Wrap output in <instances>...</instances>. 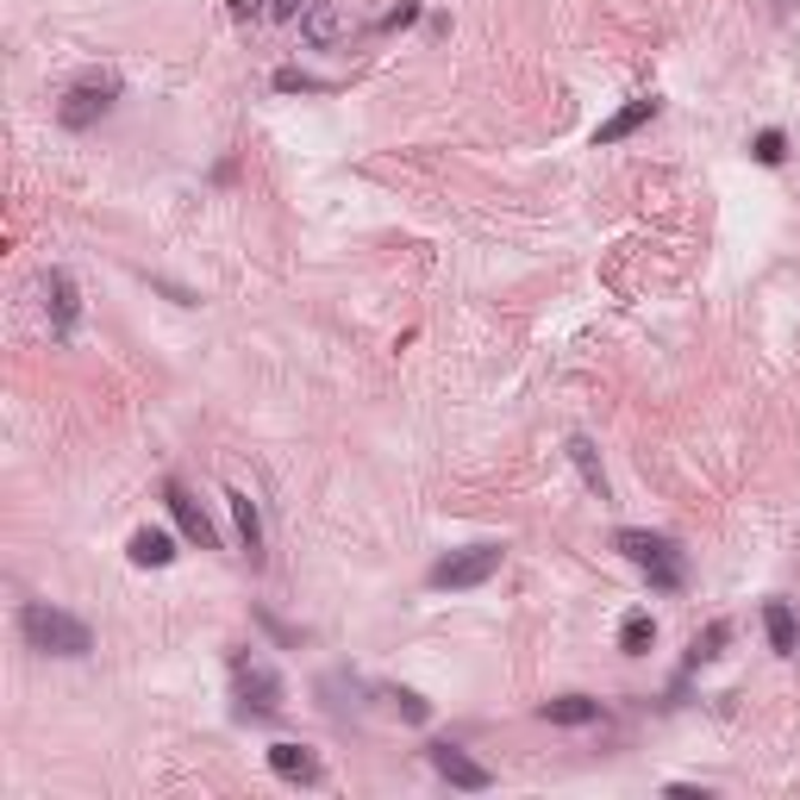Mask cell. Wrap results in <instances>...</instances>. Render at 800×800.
I'll list each match as a JSON object with an SVG mask.
<instances>
[{
  "label": "cell",
  "mask_w": 800,
  "mask_h": 800,
  "mask_svg": "<svg viewBox=\"0 0 800 800\" xmlns=\"http://www.w3.org/2000/svg\"><path fill=\"white\" fill-rule=\"evenodd\" d=\"M613 550H620L632 570L650 575V588H657V595H682V588H688V550L675 545V538H663V532L620 525V532H613Z\"/></svg>",
  "instance_id": "1"
},
{
  "label": "cell",
  "mask_w": 800,
  "mask_h": 800,
  "mask_svg": "<svg viewBox=\"0 0 800 800\" xmlns=\"http://www.w3.org/2000/svg\"><path fill=\"white\" fill-rule=\"evenodd\" d=\"M20 638L38 650V657H88V650H95L88 620H75V613L50 607V600H25L20 607Z\"/></svg>",
  "instance_id": "2"
},
{
  "label": "cell",
  "mask_w": 800,
  "mask_h": 800,
  "mask_svg": "<svg viewBox=\"0 0 800 800\" xmlns=\"http://www.w3.org/2000/svg\"><path fill=\"white\" fill-rule=\"evenodd\" d=\"M232 688H238V713L245 720H275L288 707V682L263 663V657H238L232 663Z\"/></svg>",
  "instance_id": "3"
},
{
  "label": "cell",
  "mask_w": 800,
  "mask_h": 800,
  "mask_svg": "<svg viewBox=\"0 0 800 800\" xmlns=\"http://www.w3.org/2000/svg\"><path fill=\"white\" fill-rule=\"evenodd\" d=\"M500 557H507L500 545L450 550V557H438V563L425 570V588H438V595H457V588H482V582H488V575L500 570Z\"/></svg>",
  "instance_id": "4"
},
{
  "label": "cell",
  "mask_w": 800,
  "mask_h": 800,
  "mask_svg": "<svg viewBox=\"0 0 800 800\" xmlns=\"http://www.w3.org/2000/svg\"><path fill=\"white\" fill-rule=\"evenodd\" d=\"M113 100H120V75L88 70L82 82H70V88H63V100H57V120L70 125V132H88V125H95Z\"/></svg>",
  "instance_id": "5"
},
{
  "label": "cell",
  "mask_w": 800,
  "mask_h": 800,
  "mask_svg": "<svg viewBox=\"0 0 800 800\" xmlns=\"http://www.w3.org/2000/svg\"><path fill=\"white\" fill-rule=\"evenodd\" d=\"M300 38L313 50H345L357 38V13H350V0H313L307 13H300Z\"/></svg>",
  "instance_id": "6"
},
{
  "label": "cell",
  "mask_w": 800,
  "mask_h": 800,
  "mask_svg": "<svg viewBox=\"0 0 800 800\" xmlns=\"http://www.w3.org/2000/svg\"><path fill=\"white\" fill-rule=\"evenodd\" d=\"M425 763L445 775L450 788H463V795H488V788H495V770H488V763H475L463 745H432V750H425Z\"/></svg>",
  "instance_id": "7"
},
{
  "label": "cell",
  "mask_w": 800,
  "mask_h": 800,
  "mask_svg": "<svg viewBox=\"0 0 800 800\" xmlns=\"http://www.w3.org/2000/svg\"><path fill=\"white\" fill-rule=\"evenodd\" d=\"M163 507H170V520H175V532L188 538V545H200V550H220V532H213V520H207V507H200L182 482H163Z\"/></svg>",
  "instance_id": "8"
},
{
  "label": "cell",
  "mask_w": 800,
  "mask_h": 800,
  "mask_svg": "<svg viewBox=\"0 0 800 800\" xmlns=\"http://www.w3.org/2000/svg\"><path fill=\"white\" fill-rule=\"evenodd\" d=\"M45 313H50L57 338H75V325H82V288H75L70 270H45Z\"/></svg>",
  "instance_id": "9"
},
{
  "label": "cell",
  "mask_w": 800,
  "mask_h": 800,
  "mask_svg": "<svg viewBox=\"0 0 800 800\" xmlns=\"http://www.w3.org/2000/svg\"><path fill=\"white\" fill-rule=\"evenodd\" d=\"M270 770L282 775L288 788H320L325 782V763L307 745H270Z\"/></svg>",
  "instance_id": "10"
},
{
  "label": "cell",
  "mask_w": 800,
  "mask_h": 800,
  "mask_svg": "<svg viewBox=\"0 0 800 800\" xmlns=\"http://www.w3.org/2000/svg\"><path fill=\"white\" fill-rule=\"evenodd\" d=\"M125 557H132L138 570H170V563H175V538L163 532V525H138V532H132V545H125Z\"/></svg>",
  "instance_id": "11"
},
{
  "label": "cell",
  "mask_w": 800,
  "mask_h": 800,
  "mask_svg": "<svg viewBox=\"0 0 800 800\" xmlns=\"http://www.w3.org/2000/svg\"><path fill=\"white\" fill-rule=\"evenodd\" d=\"M763 632H770V650L775 657H795L800 650V620L788 600H763Z\"/></svg>",
  "instance_id": "12"
},
{
  "label": "cell",
  "mask_w": 800,
  "mask_h": 800,
  "mask_svg": "<svg viewBox=\"0 0 800 800\" xmlns=\"http://www.w3.org/2000/svg\"><path fill=\"white\" fill-rule=\"evenodd\" d=\"M657 120V95H645V100H632V107H620V113H613V120L600 125L595 132V145H620V138H632V132H638V125H650Z\"/></svg>",
  "instance_id": "13"
},
{
  "label": "cell",
  "mask_w": 800,
  "mask_h": 800,
  "mask_svg": "<svg viewBox=\"0 0 800 800\" xmlns=\"http://www.w3.org/2000/svg\"><path fill=\"white\" fill-rule=\"evenodd\" d=\"M232 520H238V538H245V557L250 563H263V513H257V500L245 495V488H232Z\"/></svg>",
  "instance_id": "14"
},
{
  "label": "cell",
  "mask_w": 800,
  "mask_h": 800,
  "mask_svg": "<svg viewBox=\"0 0 800 800\" xmlns=\"http://www.w3.org/2000/svg\"><path fill=\"white\" fill-rule=\"evenodd\" d=\"M570 463H575V475L588 482V495H595V500H607V470H600V450H595V438H582V432H575V438H570Z\"/></svg>",
  "instance_id": "15"
},
{
  "label": "cell",
  "mask_w": 800,
  "mask_h": 800,
  "mask_svg": "<svg viewBox=\"0 0 800 800\" xmlns=\"http://www.w3.org/2000/svg\"><path fill=\"white\" fill-rule=\"evenodd\" d=\"M550 725H595L600 720V700H588V695H557V700H545L538 707Z\"/></svg>",
  "instance_id": "16"
},
{
  "label": "cell",
  "mask_w": 800,
  "mask_h": 800,
  "mask_svg": "<svg viewBox=\"0 0 800 800\" xmlns=\"http://www.w3.org/2000/svg\"><path fill=\"white\" fill-rule=\"evenodd\" d=\"M650 645H657V620H650L645 607H638V613H625V620H620V650H625V657H650Z\"/></svg>",
  "instance_id": "17"
},
{
  "label": "cell",
  "mask_w": 800,
  "mask_h": 800,
  "mask_svg": "<svg viewBox=\"0 0 800 800\" xmlns=\"http://www.w3.org/2000/svg\"><path fill=\"white\" fill-rule=\"evenodd\" d=\"M382 700H388V707H395L407 725H425V720H432V700L413 695V688H382Z\"/></svg>",
  "instance_id": "18"
},
{
  "label": "cell",
  "mask_w": 800,
  "mask_h": 800,
  "mask_svg": "<svg viewBox=\"0 0 800 800\" xmlns=\"http://www.w3.org/2000/svg\"><path fill=\"white\" fill-rule=\"evenodd\" d=\"M725 638H732V625H725V620H713V625H707V632L695 638V645H688V670H700V663H713Z\"/></svg>",
  "instance_id": "19"
},
{
  "label": "cell",
  "mask_w": 800,
  "mask_h": 800,
  "mask_svg": "<svg viewBox=\"0 0 800 800\" xmlns=\"http://www.w3.org/2000/svg\"><path fill=\"white\" fill-rule=\"evenodd\" d=\"M750 157H757V163H763V170H775V163H782V157H788V138H782V132H757V138H750Z\"/></svg>",
  "instance_id": "20"
},
{
  "label": "cell",
  "mask_w": 800,
  "mask_h": 800,
  "mask_svg": "<svg viewBox=\"0 0 800 800\" xmlns=\"http://www.w3.org/2000/svg\"><path fill=\"white\" fill-rule=\"evenodd\" d=\"M275 88H282V95H320L325 82H320V75H307V70H295V63H288V70H275Z\"/></svg>",
  "instance_id": "21"
},
{
  "label": "cell",
  "mask_w": 800,
  "mask_h": 800,
  "mask_svg": "<svg viewBox=\"0 0 800 800\" xmlns=\"http://www.w3.org/2000/svg\"><path fill=\"white\" fill-rule=\"evenodd\" d=\"M413 20H420V0H400L395 13L382 20V32H400V25H413Z\"/></svg>",
  "instance_id": "22"
},
{
  "label": "cell",
  "mask_w": 800,
  "mask_h": 800,
  "mask_svg": "<svg viewBox=\"0 0 800 800\" xmlns=\"http://www.w3.org/2000/svg\"><path fill=\"white\" fill-rule=\"evenodd\" d=\"M307 7H313V0H270V13H275V20H300Z\"/></svg>",
  "instance_id": "23"
},
{
  "label": "cell",
  "mask_w": 800,
  "mask_h": 800,
  "mask_svg": "<svg viewBox=\"0 0 800 800\" xmlns=\"http://www.w3.org/2000/svg\"><path fill=\"white\" fill-rule=\"evenodd\" d=\"M675 800H707V788H695V782H670Z\"/></svg>",
  "instance_id": "24"
},
{
  "label": "cell",
  "mask_w": 800,
  "mask_h": 800,
  "mask_svg": "<svg viewBox=\"0 0 800 800\" xmlns=\"http://www.w3.org/2000/svg\"><path fill=\"white\" fill-rule=\"evenodd\" d=\"M250 13H263V0H232V20H250Z\"/></svg>",
  "instance_id": "25"
}]
</instances>
